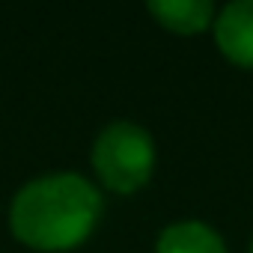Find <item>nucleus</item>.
I'll return each mask as SVG.
<instances>
[{
    "instance_id": "nucleus-1",
    "label": "nucleus",
    "mask_w": 253,
    "mask_h": 253,
    "mask_svg": "<svg viewBox=\"0 0 253 253\" xmlns=\"http://www.w3.org/2000/svg\"><path fill=\"white\" fill-rule=\"evenodd\" d=\"M101 214V194L78 173H48L27 182L9 209L12 232L39 250L81 244Z\"/></svg>"
},
{
    "instance_id": "nucleus-2",
    "label": "nucleus",
    "mask_w": 253,
    "mask_h": 253,
    "mask_svg": "<svg viewBox=\"0 0 253 253\" xmlns=\"http://www.w3.org/2000/svg\"><path fill=\"white\" fill-rule=\"evenodd\" d=\"M92 167L107 188L119 194L137 191L155 167L152 134L131 119H113L92 143Z\"/></svg>"
},
{
    "instance_id": "nucleus-3",
    "label": "nucleus",
    "mask_w": 253,
    "mask_h": 253,
    "mask_svg": "<svg viewBox=\"0 0 253 253\" xmlns=\"http://www.w3.org/2000/svg\"><path fill=\"white\" fill-rule=\"evenodd\" d=\"M214 39L229 60L253 66V0H235L217 15Z\"/></svg>"
},
{
    "instance_id": "nucleus-4",
    "label": "nucleus",
    "mask_w": 253,
    "mask_h": 253,
    "mask_svg": "<svg viewBox=\"0 0 253 253\" xmlns=\"http://www.w3.org/2000/svg\"><path fill=\"white\" fill-rule=\"evenodd\" d=\"M155 253H226V244L211 226L200 220H179L158 235Z\"/></svg>"
},
{
    "instance_id": "nucleus-5",
    "label": "nucleus",
    "mask_w": 253,
    "mask_h": 253,
    "mask_svg": "<svg viewBox=\"0 0 253 253\" xmlns=\"http://www.w3.org/2000/svg\"><path fill=\"white\" fill-rule=\"evenodd\" d=\"M149 12L170 30L179 33H197L211 21L214 6L209 0H152Z\"/></svg>"
},
{
    "instance_id": "nucleus-6",
    "label": "nucleus",
    "mask_w": 253,
    "mask_h": 253,
    "mask_svg": "<svg viewBox=\"0 0 253 253\" xmlns=\"http://www.w3.org/2000/svg\"><path fill=\"white\" fill-rule=\"evenodd\" d=\"M250 253H253V244H250Z\"/></svg>"
}]
</instances>
